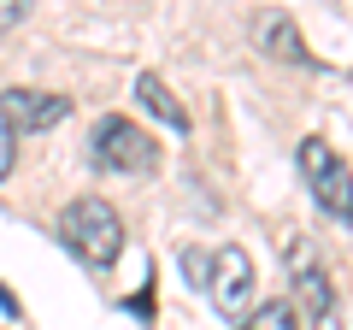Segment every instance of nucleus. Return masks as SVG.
<instances>
[{
  "instance_id": "nucleus-2",
  "label": "nucleus",
  "mask_w": 353,
  "mask_h": 330,
  "mask_svg": "<svg viewBox=\"0 0 353 330\" xmlns=\"http://www.w3.org/2000/svg\"><path fill=\"white\" fill-rule=\"evenodd\" d=\"M59 242L71 248L77 260H83V266L106 271L118 254H124V224H118V213H112L106 201L83 195V201L65 206V218H59Z\"/></svg>"
},
{
  "instance_id": "nucleus-4",
  "label": "nucleus",
  "mask_w": 353,
  "mask_h": 330,
  "mask_svg": "<svg viewBox=\"0 0 353 330\" xmlns=\"http://www.w3.org/2000/svg\"><path fill=\"white\" fill-rule=\"evenodd\" d=\"M88 159L101 165V171L136 177V171H153V165H159V142L141 124H130V118H101L94 136H88Z\"/></svg>"
},
{
  "instance_id": "nucleus-3",
  "label": "nucleus",
  "mask_w": 353,
  "mask_h": 330,
  "mask_svg": "<svg viewBox=\"0 0 353 330\" xmlns=\"http://www.w3.org/2000/svg\"><path fill=\"white\" fill-rule=\"evenodd\" d=\"M294 159H301V177H306V189H312V201L324 206L336 224H353V165L341 159L324 136H306Z\"/></svg>"
},
{
  "instance_id": "nucleus-11",
  "label": "nucleus",
  "mask_w": 353,
  "mask_h": 330,
  "mask_svg": "<svg viewBox=\"0 0 353 330\" xmlns=\"http://www.w3.org/2000/svg\"><path fill=\"white\" fill-rule=\"evenodd\" d=\"M24 18H30V0H0V36H12Z\"/></svg>"
},
{
  "instance_id": "nucleus-5",
  "label": "nucleus",
  "mask_w": 353,
  "mask_h": 330,
  "mask_svg": "<svg viewBox=\"0 0 353 330\" xmlns=\"http://www.w3.org/2000/svg\"><path fill=\"white\" fill-rule=\"evenodd\" d=\"M289 266H294V295L306 301L312 330H341V301H336V283L324 278V266L312 254H301V248H289Z\"/></svg>"
},
{
  "instance_id": "nucleus-9",
  "label": "nucleus",
  "mask_w": 353,
  "mask_h": 330,
  "mask_svg": "<svg viewBox=\"0 0 353 330\" xmlns=\"http://www.w3.org/2000/svg\"><path fill=\"white\" fill-rule=\"evenodd\" d=\"M236 330H301V318H294V307H289V301H265L259 313L236 318Z\"/></svg>"
},
{
  "instance_id": "nucleus-6",
  "label": "nucleus",
  "mask_w": 353,
  "mask_h": 330,
  "mask_svg": "<svg viewBox=\"0 0 353 330\" xmlns=\"http://www.w3.org/2000/svg\"><path fill=\"white\" fill-rule=\"evenodd\" d=\"M0 113H6V124L18 136H41V130H53L71 113V101L65 95H41V89H6L0 95Z\"/></svg>"
},
{
  "instance_id": "nucleus-8",
  "label": "nucleus",
  "mask_w": 353,
  "mask_h": 330,
  "mask_svg": "<svg viewBox=\"0 0 353 330\" xmlns=\"http://www.w3.org/2000/svg\"><path fill=\"white\" fill-rule=\"evenodd\" d=\"M259 41L271 53H277V59H289V65H312V53H306V41H301V30L289 24V18L283 12H271V18H259Z\"/></svg>"
},
{
  "instance_id": "nucleus-1",
  "label": "nucleus",
  "mask_w": 353,
  "mask_h": 330,
  "mask_svg": "<svg viewBox=\"0 0 353 330\" xmlns=\"http://www.w3.org/2000/svg\"><path fill=\"white\" fill-rule=\"evenodd\" d=\"M183 271L212 295V307L224 318H248L253 313V260H248V248L230 242V248H218L212 260H206L201 248H189V254H183Z\"/></svg>"
},
{
  "instance_id": "nucleus-10",
  "label": "nucleus",
  "mask_w": 353,
  "mask_h": 330,
  "mask_svg": "<svg viewBox=\"0 0 353 330\" xmlns=\"http://www.w3.org/2000/svg\"><path fill=\"white\" fill-rule=\"evenodd\" d=\"M12 165H18V130L6 124V113H0V183L12 177Z\"/></svg>"
},
{
  "instance_id": "nucleus-7",
  "label": "nucleus",
  "mask_w": 353,
  "mask_h": 330,
  "mask_svg": "<svg viewBox=\"0 0 353 330\" xmlns=\"http://www.w3.org/2000/svg\"><path fill=\"white\" fill-rule=\"evenodd\" d=\"M136 101L148 106L153 118H165V130H171V136H189V113H183V101L165 89V77L141 71V77H136Z\"/></svg>"
}]
</instances>
